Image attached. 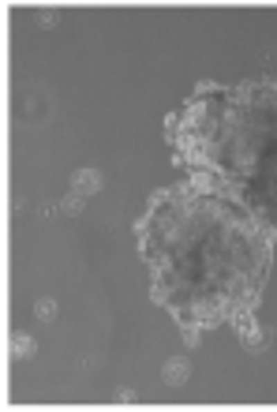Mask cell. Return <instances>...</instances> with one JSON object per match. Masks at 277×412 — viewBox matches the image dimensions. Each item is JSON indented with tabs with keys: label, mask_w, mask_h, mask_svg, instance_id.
Instances as JSON below:
<instances>
[{
	"label": "cell",
	"mask_w": 277,
	"mask_h": 412,
	"mask_svg": "<svg viewBox=\"0 0 277 412\" xmlns=\"http://www.w3.org/2000/svg\"><path fill=\"white\" fill-rule=\"evenodd\" d=\"M64 214H71V217L82 214V195H79V191H71V195L64 199Z\"/></svg>",
	"instance_id": "cell-4"
},
{
	"label": "cell",
	"mask_w": 277,
	"mask_h": 412,
	"mask_svg": "<svg viewBox=\"0 0 277 412\" xmlns=\"http://www.w3.org/2000/svg\"><path fill=\"white\" fill-rule=\"evenodd\" d=\"M188 375H191L188 360H169V364H165V371H161V379H165V386H184Z\"/></svg>",
	"instance_id": "cell-2"
},
{
	"label": "cell",
	"mask_w": 277,
	"mask_h": 412,
	"mask_svg": "<svg viewBox=\"0 0 277 412\" xmlns=\"http://www.w3.org/2000/svg\"><path fill=\"white\" fill-rule=\"evenodd\" d=\"M240 341H244L247 349H262V345H266V337H262V330H258V326H251L244 337H240Z\"/></svg>",
	"instance_id": "cell-3"
},
{
	"label": "cell",
	"mask_w": 277,
	"mask_h": 412,
	"mask_svg": "<svg viewBox=\"0 0 277 412\" xmlns=\"http://www.w3.org/2000/svg\"><path fill=\"white\" fill-rule=\"evenodd\" d=\"M34 311H38V319H53V315H57V304H53V300H38V307H34Z\"/></svg>",
	"instance_id": "cell-6"
},
{
	"label": "cell",
	"mask_w": 277,
	"mask_h": 412,
	"mask_svg": "<svg viewBox=\"0 0 277 412\" xmlns=\"http://www.w3.org/2000/svg\"><path fill=\"white\" fill-rule=\"evenodd\" d=\"M101 184H105V180H101L98 169H79V172H75V191H79L82 199H87V195H98Z\"/></svg>",
	"instance_id": "cell-1"
},
{
	"label": "cell",
	"mask_w": 277,
	"mask_h": 412,
	"mask_svg": "<svg viewBox=\"0 0 277 412\" xmlns=\"http://www.w3.org/2000/svg\"><path fill=\"white\" fill-rule=\"evenodd\" d=\"M12 345H15V352H19V356H30V352H34V341H30V337H23V334L15 337Z\"/></svg>",
	"instance_id": "cell-5"
}]
</instances>
